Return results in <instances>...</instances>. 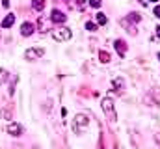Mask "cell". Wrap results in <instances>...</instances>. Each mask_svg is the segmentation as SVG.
I'll list each match as a JSON object with an SVG mask.
<instances>
[{"mask_svg": "<svg viewBox=\"0 0 160 149\" xmlns=\"http://www.w3.org/2000/svg\"><path fill=\"white\" fill-rule=\"evenodd\" d=\"M101 106H102V112H104L106 119H108L110 123H116L118 114H116V108H114V101H112V97H104L102 103H101Z\"/></svg>", "mask_w": 160, "mask_h": 149, "instance_id": "1", "label": "cell"}, {"mask_svg": "<svg viewBox=\"0 0 160 149\" xmlns=\"http://www.w3.org/2000/svg\"><path fill=\"white\" fill-rule=\"evenodd\" d=\"M112 88H114L118 93H121V91H123V88H125V80H123V78H116V80L112 82Z\"/></svg>", "mask_w": 160, "mask_h": 149, "instance_id": "10", "label": "cell"}, {"mask_svg": "<svg viewBox=\"0 0 160 149\" xmlns=\"http://www.w3.org/2000/svg\"><path fill=\"white\" fill-rule=\"evenodd\" d=\"M128 19H130V21H134V23H138V21H142V17H140L138 13H130V15H128Z\"/></svg>", "mask_w": 160, "mask_h": 149, "instance_id": "15", "label": "cell"}, {"mask_svg": "<svg viewBox=\"0 0 160 149\" xmlns=\"http://www.w3.org/2000/svg\"><path fill=\"white\" fill-rule=\"evenodd\" d=\"M8 80V71L6 69H0V84H4Z\"/></svg>", "mask_w": 160, "mask_h": 149, "instance_id": "14", "label": "cell"}, {"mask_svg": "<svg viewBox=\"0 0 160 149\" xmlns=\"http://www.w3.org/2000/svg\"><path fill=\"white\" fill-rule=\"evenodd\" d=\"M149 2H158V0H149Z\"/></svg>", "mask_w": 160, "mask_h": 149, "instance_id": "21", "label": "cell"}, {"mask_svg": "<svg viewBox=\"0 0 160 149\" xmlns=\"http://www.w3.org/2000/svg\"><path fill=\"white\" fill-rule=\"evenodd\" d=\"M155 142L158 144V147H160V132H157V134H155Z\"/></svg>", "mask_w": 160, "mask_h": 149, "instance_id": "18", "label": "cell"}, {"mask_svg": "<svg viewBox=\"0 0 160 149\" xmlns=\"http://www.w3.org/2000/svg\"><path fill=\"white\" fill-rule=\"evenodd\" d=\"M99 60H101L102 64H108V62H110V54H108L106 50H99Z\"/></svg>", "mask_w": 160, "mask_h": 149, "instance_id": "11", "label": "cell"}, {"mask_svg": "<svg viewBox=\"0 0 160 149\" xmlns=\"http://www.w3.org/2000/svg\"><path fill=\"white\" fill-rule=\"evenodd\" d=\"M158 60H160V54H158Z\"/></svg>", "mask_w": 160, "mask_h": 149, "instance_id": "22", "label": "cell"}, {"mask_svg": "<svg viewBox=\"0 0 160 149\" xmlns=\"http://www.w3.org/2000/svg\"><path fill=\"white\" fill-rule=\"evenodd\" d=\"M155 15L160 19V6H157V8H155Z\"/></svg>", "mask_w": 160, "mask_h": 149, "instance_id": "19", "label": "cell"}, {"mask_svg": "<svg viewBox=\"0 0 160 149\" xmlns=\"http://www.w3.org/2000/svg\"><path fill=\"white\" fill-rule=\"evenodd\" d=\"M6 132L11 134V136H21V134H22V125L17 123V121H11V123H8V127H6Z\"/></svg>", "mask_w": 160, "mask_h": 149, "instance_id": "5", "label": "cell"}, {"mask_svg": "<svg viewBox=\"0 0 160 149\" xmlns=\"http://www.w3.org/2000/svg\"><path fill=\"white\" fill-rule=\"evenodd\" d=\"M32 8H34L36 11H41V9L45 8V0H32Z\"/></svg>", "mask_w": 160, "mask_h": 149, "instance_id": "12", "label": "cell"}, {"mask_svg": "<svg viewBox=\"0 0 160 149\" xmlns=\"http://www.w3.org/2000/svg\"><path fill=\"white\" fill-rule=\"evenodd\" d=\"M67 21V15L63 13V11H60V9H52V13H50V23H65Z\"/></svg>", "mask_w": 160, "mask_h": 149, "instance_id": "6", "label": "cell"}, {"mask_svg": "<svg viewBox=\"0 0 160 149\" xmlns=\"http://www.w3.org/2000/svg\"><path fill=\"white\" fill-rule=\"evenodd\" d=\"M43 54H45V49H41V47H32V49H28V50L24 52V58L32 62V60H39Z\"/></svg>", "mask_w": 160, "mask_h": 149, "instance_id": "4", "label": "cell"}, {"mask_svg": "<svg viewBox=\"0 0 160 149\" xmlns=\"http://www.w3.org/2000/svg\"><path fill=\"white\" fill-rule=\"evenodd\" d=\"M95 19H97V23H99V24H106V23H108V19H106V15H104V13H97V15H95Z\"/></svg>", "mask_w": 160, "mask_h": 149, "instance_id": "13", "label": "cell"}, {"mask_svg": "<svg viewBox=\"0 0 160 149\" xmlns=\"http://www.w3.org/2000/svg\"><path fill=\"white\" fill-rule=\"evenodd\" d=\"M89 125V117L86 114H77L75 119H73V132L75 134H82Z\"/></svg>", "mask_w": 160, "mask_h": 149, "instance_id": "2", "label": "cell"}, {"mask_svg": "<svg viewBox=\"0 0 160 149\" xmlns=\"http://www.w3.org/2000/svg\"><path fill=\"white\" fill-rule=\"evenodd\" d=\"M157 36L160 37V26H158V28H157Z\"/></svg>", "mask_w": 160, "mask_h": 149, "instance_id": "20", "label": "cell"}, {"mask_svg": "<svg viewBox=\"0 0 160 149\" xmlns=\"http://www.w3.org/2000/svg\"><path fill=\"white\" fill-rule=\"evenodd\" d=\"M52 37H54V41H58V43H62V41H69V39L73 37V32H71L69 28H58V30L52 32Z\"/></svg>", "mask_w": 160, "mask_h": 149, "instance_id": "3", "label": "cell"}, {"mask_svg": "<svg viewBox=\"0 0 160 149\" xmlns=\"http://www.w3.org/2000/svg\"><path fill=\"white\" fill-rule=\"evenodd\" d=\"M114 47H116V50H118L119 56H125V54H127V43H125L123 39H116Z\"/></svg>", "mask_w": 160, "mask_h": 149, "instance_id": "8", "label": "cell"}, {"mask_svg": "<svg viewBox=\"0 0 160 149\" xmlns=\"http://www.w3.org/2000/svg\"><path fill=\"white\" fill-rule=\"evenodd\" d=\"M101 4H102V0H89L91 8H101Z\"/></svg>", "mask_w": 160, "mask_h": 149, "instance_id": "17", "label": "cell"}, {"mask_svg": "<svg viewBox=\"0 0 160 149\" xmlns=\"http://www.w3.org/2000/svg\"><path fill=\"white\" fill-rule=\"evenodd\" d=\"M86 28H88L89 32H95V30H97V24H95V23H86Z\"/></svg>", "mask_w": 160, "mask_h": 149, "instance_id": "16", "label": "cell"}, {"mask_svg": "<svg viewBox=\"0 0 160 149\" xmlns=\"http://www.w3.org/2000/svg\"><path fill=\"white\" fill-rule=\"evenodd\" d=\"M13 24H15V15H11V13L6 15L4 21H2V28H11Z\"/></svg>", "mask_w": 160, "mask_h": 149, "instance_id": "9", "label": "cell"}, {"mask_svg": "<svg viewBox=\"0 0 160 149\" xmlns=\"http://www.w3.org/2000/svg\"><path fill=\"white\" fill-rule=\"evenodd\" d=\"M21 34L24 37L32 36V34H34V24H32V23H22V24H21Z\"/></svg>", "mask_w": 160, "mask_h": 149, "instance_id": "7", "label": "cell"}]
</instances>
